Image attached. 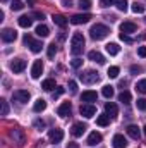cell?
<instances>
[{
  "mask_svg": "<svg viewBox=\"0 0 146 148\" xmlns=\"http://www.w3.org/2000/svg\"><path fill=\"white\" fill-rule=\"evenodd\" d=\"M108 77H112V79H113V77H117V76H119V67H117V66H112V67H108Z\"/></svg>",
  "mask_w": 146,
  "mask_h": 148,
  "instance_id": "36",
  "label": "cell"
},
{
  "mask_svg": "<svg viewBox=\"0 0 146 148\" xmlns=\"http://www.w3.org/2000/svg\"><path fill=\"white\" fill-rule=\"evenodd\" d=\"M0 105H2V115H7L9 114V105H7V102L3 98L0 100Z\"/></svg>",
  "mask_w": 146,
  "mask_h": 148,
  "instance_id": "39",
  "label": "cell"
},
{
  "mask_svg": "<svg viewBox=\"0 0 146 148\" xmlns=\"http://www.w3.org/2000/svg\"><path fill=\"white\" fill-rule=\"evenodd\" d=\"M52 19H53V23H55L57 26H60V28H65V26H67V19H65L62 14H53Z\"/></svg>",
  "mask_w": 146,
  "mask_h": 148,
  "instance_id": "22",
  "label": "cell"
},
{
  "mask_svg": "<svg viewBox=\"0 0 146 148\" xmlns=\"http://www.w3.org/2000/svg\"><path fill=\"white\" fill-rule=\"evenodd\" d=\"M143 129H145V134H146V126H145V127H143Z\"/></svg>",
  "mask_w": 146,
  "mask_h": 148,
  "instance_id": "52",
  "label": "cell"
},
{
  "mask_svg": "<svg viewBox=\"0 0 146 148\" xmlns=\"http://www.w3.org/2000/svg\"><path fill=\"white\" fill-rule=\"evenodd\" d=\"M16 38H17V33H16L14 29H10V28L2 29V40H3L5 43H10V41H14Z\"/></svg>",
  "mask_w": 146,
  "mask_h": 148,
  "instance_id": "9",
  "label": "cell"
},
{
  "mask_svg": "<svg viewBox=\"0 0 146 148\" xmlns=\"http://www.w3.org/2000/svg\"><path fill=\"white\" fill-rule=\"evenodd\" d=\"M33 16L38 17V19H43V17H45V16H43V12H33Z\"/></svg>",
  "mask_w": 146,
  "mask_h": 148,
  "instance_id": "48",
  "label": "cell"
},
{
  "mask_svg": "<svg viewBox=\"0 0 146 148\" xmlns=\"http://www.w3.org/2000/svg\"><path fill=\"white\" fill-rule=\"evenodd\" d=\"M98 143H102V134L96 133V131H93V133L88 136V145H89V147H95V145H98Z\"/></svg>",
  "mask_w": 146,
  "mask_h": 148,
  "instance_id": "19",
  "label": "cell"
},
{
  "mask_svg": "<svg viewBox=\"0 0 146 148\" xmlns=\"http://www.w3.org/2000/svg\"><path fill=\"white\" fill-rule=\"evenodd\" d=\"M35 127H36L38 131H41V129H45V122H43L41 119H36V121H35Z\"/></svg>",
  "mask_w": 146,
  "mask_h": 148,
  "instance_id": "41",
  "label": "cell"
},
{
  "mask_svg": "<svg viewBox=\"0 0 146 148\" xmlns=\"http://www.w3.org/2000/svg\"><path fill=\"white\" fill-rule=\"evenodd\" d=\"M102 95H103L105 98H112V97H113V86H110V84L103 86V90H102Z\"/></svg>",
  "mask_w": 146,
  "mask_h": 148,
  "instance_id": "29",
  "label": "cell"
},
{
  "mask_svg": "<svg viewBox=\"0 0 146 148\" xmlns=\"http://www.w3.org/2000/svg\"><path fill=\"white\" fill-rule=\"evenodd\" d=\"M115 5H117V9L119 10H122V12H126L127 10V0H115Z\"/></svg>",
  "mask_w": 146,
  "mask_h": 148,
  "instance_id": "32",
  "label": "cell"
},
{
  "mask_svg": "<svg viewBox=\"0 0 146 148\" xmlns=\"http://www.w3.org/2000/svg\"><path fill=\"white\" fill-rule=\"evenodd\" d=\"M112 145H113V148H126L127 147V140L122 134H115L113 140H112Z\"/></svg>",
  "mask_w": 146,
  "mask_h": 148,
  "instance_id": "16",
  "label": "cell"
},
{
  "mask_svg": "<svg viewBox=\"0 0 146 148\" xmlns=\"http://www.w3.org/2000/svg\"><path fill=\"white\" fill-rule=\"evenodd\" d=\"M127 134H129L132 140H139V136H141V131H139V127H138V126L131 124V126H127Z\"/></svg>",
  "mask_w": 146,
  "mask_h": 148,
  "instance_id": "20",
  "label": "cell"
},
{
  "mask_svg": "<svg viewBox=\"0 0 146 148\" xmlns=\"http://www.w3.org/2000/svg\"><path fill=\"white\" fill-rule=\"evenodd\" d=\"M89 19H91L89 14H74L72 17H71V23L72 24H86Z\"/></svg>",
  "mask_w": 146,
  "mask_h": 148,
  "instance_id": "10",
  "label": "cell"
},
{
  "mask_svg": "<svg viewBox=\"0 0 146 148\" xmlns=\"http://www.w3.org/2000/svg\"><path fill=\"white\" fill-rule=\"evenodd\" d=\"M17 23H19V26H21V28H29V26L33 24V19H31L29 16H21Z\"/></svg>",
  "mask_w": 146,
  "mask_h": 148,
  "instance_id": "24",
  "label": "cell"
},
{
  "mask_svg": "<svg viewBox=\"0 0 146 148\" xmlns=\"http://www.w3.org/2000/svg\"><path fill=\"white\" fill-rule=\"evenodd\" d=\"M10 69H12V73H23L24 69H26V60L24 59H14L12 62H10Z\"/></svg>",
  "mask_w": 146,
  "mask_h": 148,
  "instance_id": "6",
  "label": "cell"
},
{
  "mask_svg": "<svg viewBox=\"0 0 146 148\" xmlns=\"http://www.w3.org/2000/svg\"><path fill=\"white\" fill-rule=\"evenodd\" d=\"M120 31L126 33V35H129V33H136V24L131 23V21H126V23L120 24Z\"/></svg>",
  "mask_w": 146,
  "mask_h": 148,
  "instance_id": "17",
  "label": "cell"
},
{
  "mask_svg": "<svg viewBox=\"0 0 146 148\" xmlns=\"http://www.w3.org/2000/svg\"><path fill=\"white\" fill-rule=\"evenodd\" d=\"M88 127H86V124L84 122H76L72 126V129H71V133H72V136L76 138H79V136H83L84 134V131H86Z\"/></svg>",
  "mask_w": 146,
  "mask_h": 148,
  "instance_id": "11",
  "label": "cell"
},
{
  "mask_svg": "<svg viewBox=\"0 0 146 148\" xmlns=\"http://www.w3.org/2000/svg\"><path fill=\"white\" fill-rule=\"evenodd\" d=\"M10 138L14 141H17V143H24V133L21 129H12L10 131Z\"/></svg>",
  "mask_w": 146,
  "mask_h": 148,
  "instance_id": "21",
  "label": "cell"
},
{
  "mask_svg": "<svg viewBox=\"0 0 146 148\" xmlns=\"http://www.w3.org/2000/svg\"><path fill=\"white\" fill-rule=\"evenodd\" d=\"M36 35L40 38H46L48 35H50V29H48L45 24H38L36 26Z\"/></svg>",
  "mask_w": 146,
  "mask_h": 148,
  "instance_id": "23",
  "label": "cell"
},
{
  "mask_svg": "<svg viewBox=\"0 0 146 148\" xmlns=\"http://www.w3.org/2000/svg\"><path fill=\"white\" fill-rule=\"evenodd\" d=\"M23 7H24V5H23L21 0H12V2H10V9H12V10H21Z\"/></svg>",
  "mask_w": 146,
  "mask_h": 148,
  "instance_id": "34",
  "label": "cell"
},
{
  "mask_svg": "<svg viewBox=\"0 0 146 148\" xmlns=\"http://www.w3.org/2000/svg\"><path fill=\"white\" fill-rule=\"evenodd\" d=\"M69 90H71L72 93L77 91V84H76V81H69Z\"/></svg>",
  "mask_w": 146,
  "mask_h": 148,
  "instance_id": "45",
  "label": "cell"
},
{
  "mask_svg": "<svg viewBox=\"0 0 146 148\" xmlns=\"http://www.w3.org/2000/svg\"><path fill=\"white\" fill-rule=\"evenodd\" d=\"M24 43L31 48V52H33V53L41 52V48H43V45H41L40 41H36V40H33V36H29V35H26V36H24Z\"/></svg>",
  "mask_w": 146,
  "mask_h": 148,
  "instance_id": "5",
  "label": "cell"
},
{
  "mask_svg": "<svg viewBox=\"0 0 146 148\" xmlns=\"http://www.w3.org/2000/svg\"><path fill=\"white\" fill-rule=\"evenodd\" d=\"M108 122H110V117L107 114H102V115L96 117V124H98V126H107Z\"/></svg>",
  "mask_w": 146,
  "mask_h": 148,
  "instance_id": "28",
  "label": "cell"
},
{
  "mask_svg": "<svg viewBox=\"0 0 146 148\" xmlns=\"http://www.w3.org/2000/svg\"><path fill=\"white\" fill-rule=\"evenodd\" d=\"M136 90L139 93H146V79H141V81L136 83Z\"/></svg>",
  "mask_w": 146,
  "mask_h": 148,
  "instance_id": "33",
  "label": "cell"
},
{
  "mask_svg": "<svg viewBox=\"0 0 146 148\" xmlns=\"http://www.w3.org/2000/svg\"><path fill=\"white\" fill-rule=\"evenodd\" d=\"M112 3H115V0H100V5L102 7H110Z\"/></svg>",
  "mask_w": 146,
  "mask_h": 148,
  "instance_id": "44",
  "label": "cell"
},
{
  "mask_svg": "<svg viewBox=\"0 0 146 148\" xmlns=\"http://www.w3.org/2000/svg\"><path fill=\"white\" fill-rule=\"evenodd\" d=\"M79 79L84 83V84H93V83H96L98 79H100V76L96 71H84V73L79 74Z\"/></svg>",
  "mask_w": 146,
  "mask_h": 148,
  "instance_id": "3",
  "label": "cell"
},
{
  "mask_svg": "<svg viewBox=\"0 0 146 148\" xmlns=\"http://www.w3.org/2000/svg\"><path fill=\"white\" fill-rule=\"evenodd\" d=\"M12 97H14L19 103H28L29 98H31V95H29L28 90H16V91L12 93Z\"/></svg>",
  "mask_w": 146,
  "mask_h": 148,
  "instance_id": "4",
  "label": "cell"
},
{
  "mask_svg": "<svg viewBox=\"0 0 146 148\" xmlns=\"http://www.w3.org/2000/svg\"><path fill=\"white\" fill-rule=\"evenodd\" d=\"M38 0H28V3H36Z\"/></svg>",
  "mask_w": 146,
  "mask_h": 148,
  "instance_id": "51",
  "label": "cell"
},
{
  "mask_svg": "<svg viewBox=\"0 0 146 148\" xmlns=\"http://www.w3.org/2000/svg\"><path fill=\"white\" fill-rule=\"evenodd\" d=\"M46 109V102L43 100V98H38L36 102H35V105H33V110L35 112H43Z\"/></svg>",
  "mask_w": 146,
  "mask_h": 148,
  "instance_id": "25",
  "label": "cell"
},
{
  "mask_svg": "<svg viewBox=\"0 0 146 148\" xmlns=\"http://www.w3.org/2000/svg\"><path fill=\"white\" fill-rule=\"evenodd\" d=\"M41 88H43L45 91H52V90L55 88V79H45V81L41 83Z\"/></svg>",
  "mask_w": 146,
  "mask_h": 148,
  "instance_id": "26",
  "label": "cell"
},
{
  "mask_svg": "<svg viewBox=\"0 0 146 148\" xmlns=\"http://www.w3.org/2000/svg\"><path fill=\"white\" fill-rule=\"evenodd\" d=\"M136 105H138L139 110H146V98H139V100L136 102Z\"/></svg>",
  "mask_w": 146,
  "mask_h": 148,
  "instance_id": "40",
  "label": "cell"
},
{
  "mask_svg": "<svg viewBox=\"0 0 146 148\" xmlns=\"http://www.w3.org/2000/svg\"><path fill=\"white\" fill-rule=\"evenodd\" d=\"M105 114L108 115L110 119L117 117V114H119V109H117V105H115L113 102H107V103H105Z\"/></svg>",
  "mask_w": 146,
  "mask_h": 148,
  "instance_id": "14",
  "label": "cell"
},
{
  "mask_svg": "<svg viewBox=\"0 0 146 148\" xmlns=\"http://www.w3.org/2000/svg\"><path fill=\"white\" fill-rule=\"evenodd\" d=\"M67 148H79L77 143H67Z\"/></svg>",
  "mask_w": 146,
  "mask_h": 148,
  "instance_id": "50",
  "label": "cell"
},
{
  "mask_svg": "<svg viewBox=\"0 0 146 148\" xmlns=\"http://www.w3.org/2000/svg\"><path fill=\"white\" fill-rule=\"evenodd\" d=\"M88 57H89V60H93V62H96V64H105V57H103L100 52H96V50H91V52L88 53Z\"/></svg>",
  "mask_w": 146,
  "mask_h": 148,
  "instance_id": "18",
  "label": "cell"
},
{
  "mask_svg": "<svg viewBox=\"0 0 146 148\" xmlns=\"http://www.w3.org/2000/svg\"><path fill=\"white\" fill-rule=\"evenodd\" d=\"M119 38H120L122 41H126V43H132V38L129 36V35H126V33H120V35H119Z\"/></svg>",
  "mask_w": 146,
  "mask_h": 148,
  "instance_id": "42",
  "label": "cell"
},
{
  "mask_svg": "<svg viewBox=\"0 0 146 148\" xmlns=\"http://www.w3.org/2000/svg\"><path fill=\"white\" fill-rule=\"evenodd\" d=\"M131 73H132V74L143 73V67H141V66H131Z\"/></svg>",
  "mask_w": 146,
  "mask_h": 148,
  "instance_id": "43",
  "label": "cell"
},
{
  "mask_svg": "<svg viewBox=\"0 0 146 148\" xmlns=\"http://www.w3.org/2000/svg\"><path fill=\"white\" fill-rule=\"evenodd\" d=\"M71 110H72L71 102H64V103L57 109V114H59L60 117H67V115H71Z\"/></svg>",
  "mask_w": 146,
  "mask_h": 148,
  "instance_id": "13",
  "label": "cell"
},
{
  "mask_svg": "<svg viewBox=\"0 0 146 148\" xmlns=\"http://www.w3.org/2000/svg\"><path fill=\"white\" fill-rule=\"evenodd\" d=\"M131 9H132L134 14H143V12H145V5H141V3H138V2H134Z\"/></svg>",
  "mask_w": 146,
  "mask_h": 148,
  "instance_id": "31",
  "label": "cell"
},
{
  "mask_svg": "<svg viewBox=\"0 0 146 148\" xmlns=\"http://www.w3.org/2000/svg\"><path fill=\"white\" fill-rule=\"evenodd\" d=\"M131 98H132V97H131V93H129V91H122V93L119 95V102H122V103H129V102H131Z\"/></svg>",
  "mask_w": 146,
  "mask_h": 148,
  "instance_id": "30",
  "label": "cell"
},
{
  "mask_svg": "<svg viewBox=\"0 0 146 148\" xmlns=\"http://www.w3.org/2000/svg\"><path fill=\"white\" fill-rule=\"evenodd\" d=\"M55 53H57V45H55V43L48 45V57H50V59H53V57H55Z\"/></svg>",
  "mask_w": 146,
  "mask_h": 148,
  "instance_id": "37",
  "label": "cell"
},
{
  "mask_svg": "<svg viewBox=\"0 0 146 148\" xmlns=\"http://www.w3.org/2000/svg\"><path fill=\"white\" fill-rule=\"evenodd\" d=\"M77 3H79V9H81V10H83V9L88 10V9L91 7V0H79Z\"/></svg>",
  "mask_w": 146,
  "mask_h": 148,
  "instance_id": "35",
  "label": "cell"
},
{
  "mask_svg": "<svg viewBox=\"0 0 146 148\" xmlns=\"http://www.w3.org/2000/svg\"><path fill=\"white\" fill-rule=\"evenodd\" d=\"M62 93H64V88H59V90L53 93V98H55V97H59V95H62Z\"/></svg>",
  "mask_w": 146,
  "mask_h": 148,
  "instance_id": "47",
  "label": "cell"
},
{
  "mask_svg": "<svg viewBox=\"0 0 146 148\" xmlns=\"http://www.w3.org/2000/svg\"><path fill=\"white\" fill-rule=\"evenodd\" d=\"M81 115H84L86 119H91L95 114H96V107L95 105H91V103H84V105H81Z\"/></svg>",
  "mask_w": 146,
  "mask_h": 148,
  "instance_id": "7",
  "label": "cell"
},
{
  "mask_svg": "<svg viewBox=\"0 0 146 148\" xmlns=\"http://www.w3.org/2000/svg\"><path fill=\"white\" fill-rule=\"evenodd\" d=\"M84 50V36L83 33H74L72 40H71V53L72 55H79Z\"/></svg>",
  "mask_w": 146,
  "mask_h": 148,
  "instance_id": "1",
  "label": "cell"
},
{
  "mask_svg": "<svg viewBox=\"0 0 146 148\" xmlns=\"http://www.w3.org/2000/svg\"><path fill=\"white\" fill-rule=\"evenodd\" d=\"M107 52H108L110 55H117V53L120 52V47H119L117 43H108V45H107Z\"/></svg>",
  "mask_w": 146,
  "mask_h": 148,
  "instance_id": "27",
  "label": "cell"
},
{
  "mask_svg": "<svg viewBox=\"0 0 146 148\" xmlns=\"http://www.w3.org/2000/svg\"><path fill=\"white\" fill-rule=\"evenodd\" d=\"M71 66H72L74 69H79V67L83 66V59H77V57L72 59V60H71Z\"/></svg>",
  "mask_w": 146,
  "mask_h": 148,
  "instance_id": "38",
  "label": "cell"
},
{
  "mask_svg": "<svg viewBox=\"0 0 146 148\" xmlns=\"http://www.w3.org/2000/svg\"><path fill=\"white\" fill-rule=\"evenodd\" d=\"M96 98H98L96 91H91V90H88V91H83V95H81V100H83V102H88V103H93V102H96Z\"/></svg>",
  "mask_w": 146,
  "mask_h": 148,
  "instance_id": "15",
  "label": "cell"
},
{
  "mask_svg": "<svg viewBox=\"0 0 146 148\" xmlns=\"http://www.w3.org/2000/svg\"><path fill=\"white\" fill-rule=\"evenodd\" d=\"M48 138H50L52 143H60V141L64 140V131L59 129V127H55V129H52V131L48 133Z\"/></svg>",
  "mask_w": 146,
  "mask_h": 148,
  "instance_id": "8",
  "label": "cell"
},
{
  "mask_svg": "<svg viewBox=\"0 0 146 148\" xmlns=\"http://www.w3.org/2000/svg\"><path fill=\"white\" fill-rule=\"evenodd\" d=\"M41 73H43V62L41 60H35V64L31 67V77L33 79H38L41 76Z\"/></svg>",
  "mask_w": 146,
  "mask_h": 148,
  "instance_id": "12",
  "label": "cell"
},
{
  "mask_svg": "<svg viewBox=\"0 0 146 148\" xmlns=\"http://www.w3.org/2000/svg\"><path fill=\"white\" fill-rule=\"evenodd\" d=\"M62 3H64L65 7H71V3H72V0H62Z\"/></svg>",
  "mask_w": 146,
  "mask_h": 148,
  "instance_id": "49",
  "label": "cell"
},
{
  "mask_svg": "<svg viewBox=\"0 0 146 148\" xmlns=\"http://www.w3.org/2000/svg\"><path fill=\"white\" fill-rule=\"evenodd\" d=\"M89 33H91V38L93 40H103V38H107V35L110 33V29L105 24H95L89 29Z\"/></svg>",
  "mask_w": 146,
  "mask_h": 148,
  "instance_id": "2",
  "label": "cell"
},
{
  "mask_svg": "<svg viewBox=\"0 0 146 148\" xmlns=\"http://www.w3.org/2000/svg\"><path fill=\"white\" fill-rule=\"evenodd\" d=\"M2 2H7V0H2Z\"/></svg>",
  "mask_w": 146,
  "mask_h": 148,
  "instance_id": "53",
  "label": "cell"
},
{
  "mask_svg": "<svg viewBox=\"0 0 146 148\" xmlns=\"http://www.w3.org/2000/svg\"><path fill=\"white\" fill-rule=\"evenodd\" d=\"M138 55L139 57H146V47H139L138 48Z\"/></svg>",
  "mask_w": 146,
  "mask_h": 148,
  "instance_id": "46",
  "label": "cell"
}]
</instances>
